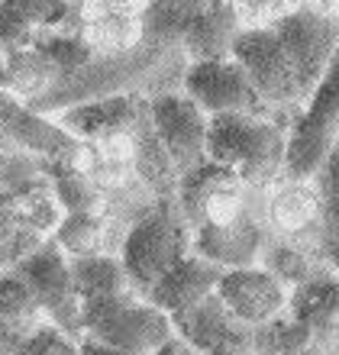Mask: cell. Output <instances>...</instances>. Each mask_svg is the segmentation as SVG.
I'll list each match as a JSON object with an SVG mask.
<instances>
[{
	"instance_id": "6da1fadb",
	"label": "cell",
	"mask_w": 339,
	"mask_h": 355,
	"mask_svg": "<svg viewBox=\"0 0 339 355\" xmlns=\"http://www.w3.org/2000/svg\"><path fill=\"white\" fill-rule=\"evenodd\" d=\"M291 123L265 116H210L207 159L239 175L245 184L268 187L284 178Z\"/></svg>"
},
{
	"instance_id": "7a4b0ae2",
	"label": "cell",
	"mask_w": 339,
	"mask_h": 355,
	"mask_svg": "<svg viewBox=\"0 0 339 355\" xmlns=\"http://www.w3.org/2000/svg\"><path fill=\"white\" fill-rule=\"evenodd\" d=\"M184 252H191V230L181 220L175 197H165L149 214H142L116 245V259L142 297Z\"/></svg>"
},
{
	"instance_id": "3957f363",
	"label": "cell",
	"mask_w": 339,
	"mask_h": 355,
	"mask_svg": "<svg viewBox=\"0 0 339 355\" xmlns=\"http://www.w3.org/2000/svg\"><path fill=\"white\" fill-rule=\"evenodd\" d=\"M265 204L262 187L245 184L239 175L217 162H204L200 168L178 178L175 187V207L191 233L207 230V226H226L236 223L239 216Z\"/></svg>"
},
{
	"instance_id": "277c9868",
	"label": "cell",
	"mask_w": 339,
	"mask_h": 355,
	"mask_svg": "<svg viewBox=\"0 0 339 355\" xmlns=\"http://www.w3.org/2000/svg\"><path fill=\"white\" fill-rule=\"evenodd\" d=\"M339 142V49L333 55L327 75L313 87L301 113L294 116L288 132V155H284V178L311 181L330 149Z\"/></svg>"
},
{
	"instance_id": "5b68a950",
	"label": "cell",
	"mask_w": 339,
	"mask_h": 355,
	"mask_svg": "<svg viewBox=\"0 0 339 355\" xmlns=\"http://www.w3.org/2000/svg\"><path fill=\"white\" fill-rule=\"evenodd\" d=\"M58 220L62 207L46 175L17 191L0 187V271H10L29 252H36L52 236Z\"/></svg>"
},
{
	"instance_id": "8992f818",
	"label": "cell",
	"mask_w": 339,
	"mask_h": 355,
	"mask_svg": "<svg viewBox=\"0 0 339 355\" xmlns=\"http://www.w3.org/2000/svg\"><path fill=\"white\" fill-rule=\"evenodd\" d=\"M229 58L239 62L265 107L284 123H294V116L304 107V94L294 75V65L284 46L278 42L272 29H243L233 42Z\"/></svg>"
},
{
	"instance_id": "52a82bcc",
	"label": "cell",
	"mask_w": 339,
	"mask_h": 355,
	"mask_svg": "<svg viewBox=\"0 0 339 355\" xmlns=\"http://www.w3.org/2000/svg\"><path fill=\"white\" fill-rule=\"evenodd\" d=\"M85 339L104 343L110 349L132 355H152L165 339L175 336L171 317L152 307L146 297L104 300V304H85Z\"/></svg>"
},
{
	"instance_id": "ba28073f",
	"label": "cell",
	"mask_w": 339,
	"mask_h": 355,
	"mask_svg": "<svg viewBox=\"0 0 339 355\" xmlns=\"http://www.w3.org/2000/svg\"><path fill=\"white\" fill-rule=\"evenodd\" d=\"M10 271H17L29 294L36 297L42 317L49 327L62 329L65 336L75 343L85 339V320H81V297L75 291L71 271H68V259L58 252V245L52 239L39 245L36 252H29L23 262H17Z\"/></svg>"
},
{
	"instance_id": "9c48e42d",
	"label": "cell",
	"mask_w": 339,
	"mask_h": 355,
	"mask_svg": "<svg viewBox=\"0 0 339 355\" xmlns=\"http://www.w3.org/2000/svg\"><path fill=\"white\" fill-rule=\"evenodd\" d=\"M181 91L198 103L207 116H265V120H278L259 91L252 87L236 58H217V62H191L184 78H181Z\"/></svg>"
},
{
	"instance_id": "30bf717a",
	"label": "cell",
	"mask_w": 339,
	"mask_h": 355,
	"mask_svg": "<svg viewBox=\"0 0 339 355\" xmlns=\"http://www.w3.org/2000/svg\"><path fill=\"white\" fill-rule=\"evenodd\" d=\"M272 33L278 36V42L291 58L304 103H307V97L313 94V87L320 85V78L327 75V68H330L333 55L339 49V23L311 7H297L288 17L278 19Z\"/></svg>"
},
{
	"instance_id": "8fae6325",
	"label": "cell",
	"mask_w": 339,
	"mask_h": 355,
	"mask_svg": "<svg viewBox=\"0 0 339 355\" xmlns=\"http://www.w3.org/2000/svg\"><path fill=\"white\" fill-rule=\"evenodd\" d=\"M149 123H152V130H155V139L162 142L165 155H168L175 171H178V178L200 168L207 162L210 116L184 91L152 97Z\"/></svg>"
},
{
	"instance_id": "7c38bea8",
	"label": "cell",
	"mask_w": 339,
	"mask_h": 355,
	"mask_svg": "<svg viewBox=\"0 0 339 355\" xmlns=\"http://www.w3.org/2000/svg\"><path fill=\"white\" fill-rule=\"evenodd\" d=\"M214 294L223 300L229 313H236L245 327L252 329L281 317L288 310V300H291V291L284 288L272 271H265L262 265L223 268Z\"/></svg>"
},
{
	"instance_id": "4fadbf2b",
	"label": "cell",
	"mask_w": 339,
	"mask_h": 355,
	"mask_svg": "<svg viewBox=\"0 0 339 355\" xmlns=\"http://www.w3.org/2000/svg\"><path fill=\"white\" fill-rule=\"evenodd\" d=\"M171 327L198 355H245L252 352V327L229 313L226 304L210 294L188 313L171 320Z\"/></svg>"
},
{
	"instance_id": "5bb4252c",
	"label": "cell",
	"mask_w": 339,
	"mask_h": 355,
	"mask_svg": "<svg viewBox=\"0 0 339 355\" xmlns=\"http://www.w3.org/2000/svg\"><path fill=\"white\" fill-rule=\"evenodd\" d=\"M268 216L265 204L239 216L236 223L226 226H207V230H194L191 233V252L207 259L217 268H245V265H259L265 243H268Z\"/></svg>"
},
{
	"instance_id": "9a60e30c",
	"label": "cell",
	"mask_w": 339,
	"mask_h": 355,
	"mask_svg": "<svg viewBox=\"0 0 339 355\" xmlns=\"http://www.w3.org/2000/svg\"><path fill=\"white\" fill-rule=\"evenodd\" d=\"M268 233L297 243H317L323 223V197L313 181L281 178L265 191Z\"/></svg>"
},
{
	"instance_id": "2e32d148",
	"label": "cell",
	"mask_w": 339,
	"mask_h": 355,
	"mask_svg": "<svg viewBox=\"0 0 339 355\" xmlns=\"http://www.w3.org/2000/svg\"><path fill=\"white\" fill-rule=\"evenodd\" d=\"M220 275H223V268L210 265L207 259H200L194 252H184L155 281V288L146 294V300L175 320L181 313H188L191 307H198L204 297H210L217 291Z\"/></svg>"
},
{
	"instance_id": "e0dca14e",
	"label": "cell",
	"mask_w": 339,
	"mask_h": 355,
	"mask_svg": "<svg viewBox=\"0 0 339 355\" xmlns=\"http://www.w3.org/2000/svg\"><path fill=\"white\" fill-rule=\"evenodd\" d=\"M146 103H149L146 97L120 94V97H101V101L75 103V107L55 113L52 120H55L68 136H75L78 142H91V139L113 136V132L132 130V126L142 120Z\"/></svg>"
},
{
	"instance_id": "ac0fdd59",
	"label": "cell",
	"mask_w": 339,
	"mask_h": 355,
	"mask_svg": "<svg viewBox=\"0 0 339 355\" xmlns=\"http://www.w3.org/2000/svg\"><path fill=\"white\" fill-rule=\"evenodd\" d=\"M239 33L243 26L236 23L226 0H194L188 23L181 29V52L188 55V62L229 58Z\"/></svg>"
},
{
	"instance_id": "d6986e66",
	"label": "cell",
	"mask_w": 339,
	"mask_h": 355,
	"mask_svg": "<svg viewBox=\"0 0 339 355\" xmlns=\"http://www.w3.org/2000/svg\"><path fill=\"white\" fill-rule=\"evenodd\" d=\"M46 317L17 271H0V355H13Z\"/></svg>"
},
{
	"instance_id": "ffe728a7",
	"label": "cell",
	"mask_w": 339,
	"mask_h": 355,
	"mask_svg": "<svg viewBox=\"0 0 339 355\" xmlns=\"http://www.w3.org/2000/svg\"><path fill=\"white\" fill-rule=\"evenodd\" d=\"M68 271L75 281V291L85 304H104V300H123V297H142L132 288L130 275L120 265V259L110 252L87 255V259H68Z\"/></svg>"
},
{
	"instance_id": "44dd1931",
	"label": "cell",
	"mask_w": 339,
	"mask_h": 355,
	"mask_svg": "<svg viewBox=\"0 0 339 355\" xmlns=\"http://www.w3.org/2000/svg\"><path fill=\"white\" fill-rule=\"evenodd\" d=\"M259 265L265 271H272L288 291H297L317 275L330 271L320 262L313 243H297V239H281V236H268V243L259 255Z\"/></svg>"
},
{
	"instance_id": "7402d4cb",
	"label": "cell",
	"mask_w": 339,
	"mask_h": 355,
	"mask_svg": "<svg viewBox=\"0 0 339 355\" xmlns=\"http://www.w3.org/2000/svg\"><path fill=\"white\" fill-rule=\"evenodd\" d=\"M65 259H87V255H113L110 223L101 214H62L58 226L49 236Z\"/></svg>"
},
{
	"instance_id": "603a6c76",
	"label": "cell",
	"mask_w": 339,
	"mask_h": 355,
	"mask_svg": "<svg viewBox=\"0 0 339 355\" xmlns=\"http://www.w3.org/2000/svg\"><path fill=\"white\" fill-rule=\"evenodd\" d=\"M58 78H62V71L36 46L7 55V81H10L7 94H13L23 103H36L39 97H46L55 87Z\"/></svg>"
},
{
	"instance_id": "cb8c5ba5",
	"label": "cell",
	"mask_w": 339,
	"mask_h": 355,
	"mask_svg": "<svg viewBox=\"0 0 339 355\" xmlns=\"http://www.w3.org/2000/svg\"><path fill=\"white\" fill-rule=\"evenodd\" d=\"M49 187L55 194L62 214H101L104 216V197L97 184L78 165H46Z\"/></svg>"
},
{
	"instance_id": "d4e9b609",
	"label": "cell",
	"mask_w": 339,
	"mask_h": 355,
	"mask_svg": "<svg viewBox=\"0 0 339 355\" xmlns=\"http://www.w3.org/2000/svg\"><path fill=\"white\" fill-rule=\"evenodd\" d=\"M42 175H46V162L29 155L26 149H19L17 142L0 130V187L17 191V187L29 184Z\"/></svg>"
},
{
	"instance_id": "484cf974",
	"label": "cell",
	"mask_w": 339,
	"mask_h": 355,
	"mask_svg": "<svg viewBox=\"0 0 339 355\" xmlns=\"http://www.w3.org/2000/svg\"><path fill=\"white\" fill-rule=\"evenodd\" d=\"M243 29H272L281 17L301 7V0H226Z\"/></svg>"
},
{
	"instance_id": "4316f807",
	"label": "cell",
	"mask_w": 339,
	"mask_h": 355,
	"mask_svg": "<svg viewBox=\"0 0 339 355\" xmlns=\"http://www.w3.org/2000/svg\"><path fill=\"white\" fill-rule=\"evenodd\" d=\"M7 3L36 29H58L71 17V0H7Z\"/></svg>"
},
{
	"instance_id": "83f0119b",
	"label": "cell",
	"mask_w": 339,
	"mask_h": 355,
	"mask_svg": "<svg viewBox=\"0 0 339 355\" xmlns=\"http://www.w3.org/2000/svg\"><path fill=\"white\" fill-rule=\"evenodd\" d=\"M36 33H39V29L29 26L26 19L10 7L7 0H0V49H3V55L19 52V49H33Z\"/></svg>"
},
{
	"instance_id": "f1b7e54d",
	"label": "cell",
	"mask_w": 339,
	"mask_h": 355,
	"mask_svg": "<svg viewBox=\"0 0 339 355\" xmlns=\"http://www.w3.org/2000/svg\"><path fill=\"white\" fill-rule=\"evenodd\" d=\"M13 355H81V349H78V343L71 336H65L62 329L46 323V327H39Z\"/></svg>"
},
{
	"instance_id": "f546056e",
	"label": "cell",
	"mask_w": 339,
	"mask_h": 355,
	"mask_svg": "<svg viewBox=\"0 0 339 355\" xmlns=\"http://www.w3.org/2000/svg\"><path fill=\"white\" fill-rule=\"evenodd\" d=\"M311 181L317 184V191H320L323 204L339 207V142L330 149V155L323 159V165L317 168V175H313Z\"/></svg>"
},
{
	"instance_id": "4dcf8cb0",
	"label": "cell",
	"mask_w": 339,
	"mask_h": 355,
	"mask_svg": "<svg viewBox=\"0 0 339 355\" xmlns=\"http://www.w3.org/2000/svg\"><path fill=\"white\" fill-rule=\"evenodd\" d=\"M152 355H198V352H194V349H191L188 343H184V339H181L178 333H175V336L165 339V343H162V346L155 349Z\"/></svg>"
},
{
	"instance_id": "1f68e13d",
	"label": "cell",
	"mask_w": 339,
	"mask_h": 355,
	"mask_svg": "<svg viewBox=\"0 0 339 355\" xmlns=\"http://www.w3.org/2000/svg\"><path fill=\"white\" fill-rule=\"evenodd\" d=\"M301 7H311V10H317V13H323V17H330L339 23V0H301Z\"/></svg>"
},
{
	"instance_id": "d6a6232c",
	"label": "cell",
	"mask_w": 339,
	"mask_h": 355,
	"mask_svg": "<svg viewBox=\"0 0 339 355\" xmlns=\"http://www.w3.org/2000/svg\"><path fill=\"white\" fill-rule=\"evenodd\" d=\"M78 349H81V355H132V352L110 349V346H104V343H94V339H81V343H78Z\"/></svg>"
},
{
	"instance_id": "836d02e7",
	"label": "cell",
	"mask_w": 339,
	"mask_h": 355,
	"mask_svg": "<svg viewBox=\"0 0 339 355\" xmlns=\"http://www.w3.org/2000/svg\"><path fill=\"white\" fill-rule=\"evenodd\" d=\"M10 91V81H7V55H3V49H0V94Z\"/></svg>"
},
{
	"instance_id": "e575fe53",
	"label": "cell",
	"mask_w": 339,
	"mask_h": 355,
	"mask_svg": "<svg viewBox=\"0 0 339 355\" xmlns=\"http://www.w3.org/2000/svg\"><path fill=\"white\" fill-rule=\"evenodd\" d=\"M245 355H252V352H245Z\"/></svg>"
}]
</instances>
